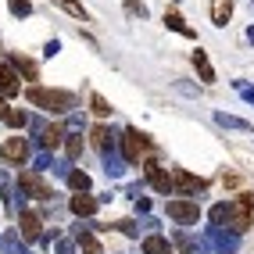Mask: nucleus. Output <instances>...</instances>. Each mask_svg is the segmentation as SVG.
I'll list each match as a JSON object with an SVG mask.
<instances>
[{
	"label": "nucleus",
	"instance_id": "9d476101",
	"mask_svg": "<svg viewBox=\"0 0 254 254\" xmlns=\"http://www.w3.org/2000/svg\"><path fill=\"white\" fill-rule=\"evenodd\" d=\"M233 14V0H211V22L215 25H226Z\"/></svg>",
	"mask_w": 254,
	"mask_h": 254
},
{
	"label": "nucleus",
	"instance_id": "412c9836",
	"mask_svg": "<svg viewBox=\"0 0 254 254\" xmlns=\"http://www.w3.org/2000/svg\"><path fill=\"white\" fill-rule=\"evenodd\" d=\"M90 104H93V111H97V115H111V108H108V100L100 97V93H93V97H90Z\"/></svg>",
	"mask_w": 254,
	"mask_h": 254
},
{
	"label": "nucleus",
	"instance_id": "4468645a",
	"mask_svg": "<svg viewBox=\"0 0 254 254\" xmlns=\"http://www.w3.org/2000/svg\"><path fill=\"white\" fill-rule=\"evenodd\" d=\"M165 22L172 25L176 32H183V36H193V29H190V25L183 22V14H176V11H168V14H165Z\"/></svg>",
	"mask_w": 254,
	"mask_h": 254
},
{
	"label": "nucleus",
	"instance_id": "a211bd4d",
	"mask_svg": "<svg viewBox=\"0 0 254 254\" xmlns=\"http://www.w3.org/2000/svg\"><path fill=\"white\" fill-rule=\"evenodd\" d=\"M68 183H72V190H79V193H86V190H90V176H86V172H72Z\"/></svg>",
	"mask_w": 254,
	"mask_h": 254
},
{
	"label": "nucleus",
	"instance_id": "f257e3e1",
	"mask_svg": "<svg viewBox=\"0 0 254 254\" xmlns=\"http://www.w3.org/2000/svg\"><path fill=\"white\" fill-rule=\"evenodd\" d=\"M25 97L36 108H47V111H54V115H61V111L72 108V93H64V90H40V86H32Z\"/></svg>",
	"mask_w": 254,
	"mask_h": 254
},
{
	"label": "nucleus",
	"instance_id": "ddd939ff",
	"mask_svg": "<svg viewBox=\"0 0 254 254\" xmlns=\"http://www.w3.org/2000/svg\"><path fill=\"white\" fill-rule=\"evenodd\" d=\"M22 236H25V240H36V236H40V215H32V211L22 215Z\"/></svg>",
	"mask_w": 254,
	"mask_h": 254
},
{
	"label": "nucleus",
	"instance_id": "f8f14e48",
	"mask_svg": "<svg viewBox=\"0 0 254 254\" xmlns=\"http://www.w3.org/2000/svg\"><path fill=\"white\" fill-rule=\"evenodd\" d=\"M72 211H75V215H93V211H97V200H93L90 193H75V197H72Z\"/></svg>",
	"mask_w": 254,
	"mask_h": 254
},
{
	"label": "nucleus",
	"instance_id": "aec40b11",
	"mask_svg": "<svg viewBox=\"0 0 254 254\" xmlns=\"http://www.w3.org/2000/svg\"><path fill=\"white\" fill-rule=\"evenodd\" d=\"M14 68H18V72H25L29 79H36V64H32L29 58H14Z\"/></svg>",
	"mask_w": 254,
	"mask_h": 254
},
{
	"label": "nucleus",
	"instance_id": "6ab92c4d",
	"mask_svg": "<svg viewBox=\"0 0 254 254\" xmlns=\"http://www.w3.org/2000/svg\"><path fill=\"white\" fill-rule=\"evenodd\" d=\"M50 4H61L68 14H75V18H82V22H86V11H82V7L75 4V0H50Z\"/></svg>",
	"mask_w": 254,
	"mask_h": 254
},
{
	"label": "nucleus",
	"instance_id": "6e6552de",
	"mask_svg": "<svg viewBox=\"0 0 254 254\" xmlns=\"http://www.w3.org/2000/svg\"><path fill=\"white\" fill-rule=\"evenodd\" d=\"M143 172H147V179H150V183H154V190H161V193L172 190V179H168V172H161L154 161H147V165H143Z\"/></svg>",
	"mask_w": 254,
	"mask_h": 254
},
{
	"label": "nucleus",
	"instance_id": "39448f33",
	"mask_svg": "<svg viewBox=\"0 0 254 254\" xmlns=\"http://www.w3.org/2000/svg\"><path fill=\"white\" fill-rule=\"evenodd\" d=\"M122 150H126V158L136 165V161L143 158V150H147V140L140 136L136 129H126V136H122Z\"/></svg>",
	"mask_w": 254,
	"mask_h": 254
},
{
	"label": "nucleus",
	"instance_id": "1a4fd4ad",
	"mask_svg": "<svg viewBox=\"0 0 254 254\" xmlns=\"http://www.w3.org/2000/svg\"><path fill=\"white\" fill-rule=\"evenodd\" d=\"M22 86H18V72L14 68H7V64H0V93L4 97H14Z\"/></svg>",
	"mask_w": 254,
	"mask_h": 254
},
{
	"label": "nucleus",
	"instance_id": "2eb2a0df",
	"mask_svg": "<svg viewBox=\"0 0 254 254\" xmlns=\"http://www.w3.org/2000/svg\"><path fill=\"white\" fill-rule=\"evenodd\" d=\"M143 251L147 254H168V240L165 236H150V240L143 244Z\"/></svg>",
	"mask_w": 254,
	"mask_h": 254
},
{
	"label": "nucleus",
	"instance_id": "f3484780",
	"mask_svg": "<svg viewBox=\"0 0 254 254\" xmlns=\"http://www.w3.org/2000/svg\"><path fill=\"white\" fill-rule=\"evenodd\" d=\"M61 136H64V129H61V126H50V129L43 132V147H58Z\"/></svg>",
	"mask_w": 254,
	"mask_h": 254
},
{
	"label": "nucleus",
	"instance_id": "9b49d317",
	"mask_svg": "<svg viewBox=\"0 0 254 254\" xmlns=\"http://www.w3.org/2000/svg\"><path fill=\"white\" fill-rule=\"evenodd\" d=\"M193 64H197V72H200L204 82H215V68H211V61H208L204 50H193Z\"/></svg>",
	"mask_w": 254,
	"mask_h": 254
},
{
	"label": "nucleus",
	"instance_id": "20e7f679",
	"mask_svg": "<svg viewBox=\"0 0 254 254\" xmlns=\"http://www.w3.org/2000/svg\"><path fill=\"white\" fill-rule=\"evenodd\" d=\"M0 158H4L7 165H22V161L29 158V143H25L22 136H11L4 147H0Z\"/></svg>",
	"mask_w": 254,
	"mask_h": 254
},
{
	"label": "nucleus",
	"instance_id": "b1692460",
	"mask_svg": "<svg viewBox=\"0 0 254 254\" xmlns=\"http://www.w3.org/2000/svg\"><path fill=\"white\" fill-rule=\"evenodd\" d=\"M82 251H86V254H100V247H97L93 236H82Z\"/></svg>",
	"mask_w": 254,
	"mask_h": 254
},
{
	"label": "nucleus",
	"instance_id": "bb28decb",
	"mask_svg": "<svg viewBox=\"0 0 254 254\" xmlns=\"http://www.w3.org/2000/svg\"><path fill=\"white\" fill-rule=\"evenodd\" d=\"M11 111H7V100H0V118H7Z\"/></svg>",
	"mask_w": 254,
	"mask_h": 254
},
{
	"label": "nucleus",
	"instance_id": "7ed1b4c3",
	"mask_svg": "<svg viewBox=\"0 0 254 254\" xmlns=\"http://www.w3.org/2000/svg\"><path fill=\"white\" fill-rule=\"evenodd\" d=\"M165 211H168V218H176V222H183V226H190V222L200 218V208L190 204V200H168Z\"/></svg>",
	"mask_w": 254,
	"mask_h": 254
},
{
	"label": "nucleus",
	"instance_id": "5701e85b",
	"mask_svg": "<svg viewBox=\"0 0 254 254\" xmlns=\"http://www.w3.org/2000/svg\"><path fill=\"white\" fill-rule=\"evenodd\" d=\"M11 11L14 14H29L32 7H29V0H11Z\"/></svg>",
	"mask_w": 254,
	"mask_h": 254
},
{
	"label": "nucleus",
	"instance_id": "f03ea898",
	"mask_svg": "<svg viewBox=\"0 0 254 254\" xmlns=\"http://www.w3.org/2000/svg\"><path fill=\"white\" fill-rule=\"evenodd\" d=\"M251 218H254V193H240L236 204H226V222H229L236 233H244V229L251 226Z\"/></svg>",
	"mask_w": 254,
	"mask_h": 254
},
{
	"label": "nucleus",
	"instance_id": "393cba45",
	"mask_svg": "<svg viewBox=\"0 0 254 254\" xmlns=\"http://www.w3.org/2000/svg\"><path fill=\"white\" fill-rule=\"evenodd\" d=\"M79 150H82V140H79V136H72V140H68V154H72V158H79Z\"/></svg>",
	"mask_w": 254,
	"mask_h": 254
},
{
	"label": "nucleus",
	"instance_id": "a878e982",
	"mask_svg": "<svg viewBox=\"0 0 254 254\" xmlns=\"http://www.w3.org/2000/svg\"><path fill=\"white\" fill-rule=\"evenodd\" d=\"M7 122H11V126H25V115H22V111H11Z\"/></svg>",
	"mask_w": 254,
	"mask_h": 254
},
{
	"label": "nucleus",
	"instance_id": "0eeeda50",
	"mask_svg": "<svg viewBox=\"0 0 254 254\" xmlns=\"http://www.w3.org/2000/svg\"><path fill=\"white\" fill-rule=\"evenodd\" d=\"M22 190H25L29 197H36V200H47V197H50V186H47L36 172H25V176H22Z\"/></svg>",
	"mask_w": 254,
	"mask_h": 254
},
{
	"label": "nucleus",
	"instance_id": "4be33fe9",
	"mask_svg": "<svg viewBox=\"0 0 254 254\" xmlns=\"http://www.w3.org/2000/svg\"><path fill=\"white\" fill-rule=\"evenodd\" d=\"M218 122L229 126V129H247V122H240V118H233V115H218Z\"/></svg>",
	"mask_w": 254,
	"mask_h": 254
},
{
	"label": "nucleus",
	"instance_id": "423d86ee",
	"mask_svg": "<svg viewBox=\"0 0 254 254\" xmlns=\"http://www.w3.org/2000/svg\"><path fill=\"white\" fill-rule=\"evenodd\" d=\"M204 179H197V176H190V172H176L172 176V190H179V193H200L204 190Z\"/></svg>",
	"mask_w": 254,
	"mask_h": 254
},
{
	"label": "nucleus",
	"instance_id": "dca6fc26",
	"mask_svg": "<svg viewBox=\"0 0 254 254\" xmlns=\"http://www.w3.org/2000/svg\"><path fill=\"white\" fill-rule=\"evenodd\" d=\"M90 136H93V147H100V150H104V147L111 143V132H108L104 126H93V132H90Z\"/></svg>",
	"mask_w": 254,
	"mask_h": 254
}]
</instances>
